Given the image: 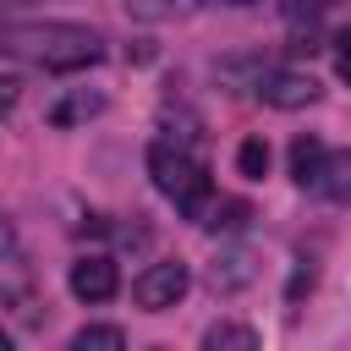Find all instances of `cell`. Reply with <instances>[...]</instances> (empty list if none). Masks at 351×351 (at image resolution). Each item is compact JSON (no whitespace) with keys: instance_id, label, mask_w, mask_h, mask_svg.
I'll use <instances>...</instances> for the list:
<instances>
[{"instance_id":"obj_17","label":"cell","mask_w":351,"mask_h":351,"mask_svg":"<svg viewBox=\"0 0 351 351\" xmlns=\"http://www.w3.org/2000/svg\"><path fill=\"white\" fill-rule=\"evenodd\" d=\"M0 351H11V335H5V329H0Z\"/></svg>"},{"instance_id":"obj_1","label":"cell","mask_w":351,"mask_h":351,"mask_svg":"<svg viewBox=\"0 0 351 351\" xmlns=\"http://www.w3.org/2000/svg\"><path fill=\"white\" fill-rule=\"evenodd\" d=\"M0 49L44 66V71H82L104 55V38L82 22H5Z\"/></svg>"},{"instance_id":"obj_14","label":"cell","mask_w":351,"mask_h":351,"mask_svg":"<svg viewBox=\"0 0 351 351\" xmlns=\"http://www.w3.org/2000/svg\"><path fill=\"white\" fill-rule=\"evenodd\" d=\"M335 66H340V77H351V27L335 33Z\"/></svg>"},{"instance_id":"obj_3","label":"cell","mask_w":351,"mask_h":351,"mask_svg":"<svg viewBox=\"0 0 351 351\" xmlns=\"http://www.w3.org/2000/svg\"><path fill=\"white\" fill-rule=\"evenodd\" d=\"M186 285H192L186 263H148V269L132 280V302H137L143 313H165V307H176V302L186 296Z\"/></svg>"},{"instance_id":"obj_9","label":"cell","mask_w":351,"mask_h":351,"mask_svg":"<svg viewBox=\"0 0 351 351\" xmlns=\"http://www.w3.org/2000/svg\"><path fill=\"white\" fill-rule=\"evenodd\" d=\"M99 110H104V93L77 88V93H66V99L49 110V121H55V126H77V121H88V115H99Z\"/></svg>"},{"instance_id":"obj_12","label":"cell","mask_w":351,"mask_h":351,"mask_svg":"<svg viewBox=\"0 0 351 351\" xmlns=\"http://www.w3.org/2000/svg\"><path fill=\"white\" fill-rule=\"evenodd\" d=\"M247 219H252V203H241V197H225V203H214V208L203 214L208 230H241Z\"/></svg>"},{"instance_id":"obj_5","label":"cell","mask_w":351,"mask_h":351,"mask_svg":"<svg viewBox=\"0 0 351 351\" xmlns=\"http://www.w3.org/2000/svg\"><path fill=\"white\" fill-rule=\"evenodd\" d=\"M66 285H71V296H77V302H110V296L121 291V269H115L110 258L88 252V258H77V263H71Z\"/></svg>"},{"instance_id":"obj_6","label":"cell","mask_w":351,"mask_h":351,"mask_svg":"<svg viewBox=\"0 0 351 351\" xmlns=\"http://www.w3.org/2000/svg\"><path fill=\"white\" fill-rule=\"evenodd\" d=\"M252 274H258L252 252H219L214 269H208V285L214 291H241V285H252Z\"/></svg>"},{"instance_id":"obj_2","label":"cell","mask_w":351,"mask_h":351,"mask_svg":"<svg viewBox=\"0 0 351 351\" xmlns=\"http://www.w3.org/2000/svg\"><path fill=\"white\" fill-rule=\"evenodd\" d=\"M148 176H154V186L181 208V214H203V203H208V170L181 148V143H154L148 148Z\"/></svg>"},{"instance_id":"obj_4","label":"cell","mask_w":351,"mask_h":351,"mask_svg":"<svg viewBox=\"0 0 351 351\" xmlns=\"http://www.w3.org/2000/svg\"><path fill=\"white\" fill-rule=\"evenodd\" d=\"M258 99H263V104H274V110H302V104H313V99H318V77L291 71V66L263 71V77H258Z\"/></svg>"},{"instance_id":"obj_16","label":"cell","mask_w":351,"mask_h":351,"mask_svg":"<svg viewBox=\"0 0 351 351\" xmlns=\"http://www.w3.org/2000/svg\"><path fill=\"white\" fill-rule=\"evenodd\" d=\"M307 285H313V269H296V280H291V296H302Z\"/></svg>"},{"instance_id":"obj_13","label":"cell","mask_w":351,"mask_h":351,"mask_svg":"<svg viewBox=\"0 0 351 351\" xmlns=\"http://www.w3.org/2000/svg\"><path fill=\"white\" fill-rule=\"evenodd\" d=\"M71 346H77V351H121V346H126V335H121L115 324H88V329H77V335H71Z\"/></svg>"},{"instance_id":"obj_11","label":"cell","mask_w":351,"mask_h":351,"mask_svg":"<svg viewBox=\"0 0 351 351\" xmlns=\"http://www.w3.org/2000/svg\"><path fill=\"white\" fill-rule=\"evenodd\" d=\"M236 170H241L247 181H263V176H269V143H263V137H241V148H236Z\"/></svg>"},{"instance_id":"obj_7","label":"cell","mask_w":351,"mask_h":351,"mask_svg":"<svg viewBox=\"0 0 351 351\" xmlns=\"http://www.w3.org/2000/svg\"><path fill=\"white\" fill-rule=\"evenodd\" d=\"M329 203H351V148H340V154H324V170H318V181H313Z\"/></svg>"},{"instance_id":"obj_10","label":"cell","mask_w":351,"mask_h":351,"mask_svg":"<svg viewBox=\"0 0 351 351\" xmlns=\"http://www.w3.org/2000/svg\"><path fill=\"white\" fill-rule=\"evenodd\" d=\"M203 346L208 351H258V329H247V324H208Z\"/></svg>"},{"instance_id":"obj_15","label":"cell","mask_w":351,"mask_h":351,"mask_svg":"<svg viewBox=\"0 0 351 351\" xmlns=\"http://www.w3.org/2000/svg\"><path fill=\"white\" fill-rule=\"evenodd\" d=\"M11 104H16V82H11V77H0V110H11Z\"/></svg>"},{"instance_id":"obj_18","label":"cell","mask_w":351,"mask_h":351,"mask_svg":"<svg viewBox=\"0 0 351 351\" xmlns=\"http://www.w3.org/2000/svg\"><path fill=\"white\" fill-rule=\"evenodd\" d=\"M225 5H258V0H225Z\"/></svg>"},{"instance_id":"obj_8","label":"cell","mask_w":351,"mask_h":351,"mask_svg":"<svg viewBox=\"0 0 351 351\" xmlns=\"http://www.w3.org/2000/svg\"><path fill=\"white\" fill-rule=\"evenodd\" d=\"M324 154H329V148H324L318 137H296V143H291V181H296V186H313L318 170H324Z\"/></svg>"}]
</instances>
